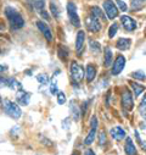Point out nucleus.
<instances>
[{
    "label": "nucleus",
    "mask_w": 146,
    "mask_h": 155,
    "mask_svg": "<svg viewBox=\"0 0 146 155\" xmlns=\"http://www.w3.org/2000/svg\"><path fill=\"white\" fill-rule=\"evenodd\" d=\"M5 16L10 22V26L12 29H20L24 26V20L21 16L20 12H17L12 8H6L5 9Z\"/></svg>",
    "instance_id": "obj_1"
},
{
    "label": "nucleus",
    "mask_w": 146,
    "mask_h": 155,
    "mask_svg": "<svg viewBox=\"0 0 146 155\" xmlns=\"http://www.w3.org/2000/svg\"><path fill=\"white\" fill-rule=\"evenodd\" d=\"M4 110H5V112L10 116V117H12V119H20L21 115H22V111L18 107V105L15 104L14 101L9 100V99H5L4 100Z\"/></svg>",
    "instance_id": "obj_2"
},
{
    "label": "nucleus",
    "mask_w": 146,
    "mask_h": 155,
    "mask_svg": "<svg viewBox=\"0 0 146 155\" xmlns=\"http://www.w3.org/2000/svg\"><path fill=\"white\" fill-rule=\"evenodd\" d=\"M67 12H68V17H69L71 23L75 27H79L81 26V20H79V16H78V12H77L76 4L68 3L67 4Z\"/></svg>",
    "instance_id": "obj_3"
},
{
    "label": "nucleus",
    "mask_w": 146,
    "mask_h": 155,
    "mask_svg": "<svg viewBox=\"0 0 146 155\" xmlns=\"http://www.w3.org/2000/svg\"><path fill=\"white\" fill-rule=\"evenodd\" d=\"M71 76H72V78L75 82H81L83 80V76H84V70L83 67L76 62V61H73L71 64Z\"/></svg>",
    "instance_id": "obj_4"
},
{
    "label": "nucleus",
    "mask_w": 146,
    "mask_h": 155,
    "mask_svg": "<svg viewBox=\"0 0 146 155\" xmlns=\"http://www.w3.org/2000/svg\"><path fill=\"white\" fill-rule=\"evenodd\" d=\"M103 10L106 12V16L110 20H113L115 17L118 16V9H117L116 4L112 2V0H105V3H103Z\"/></svg>",
    "instance_id": "obj_5"
},
{
    "label": "nucleus",
    "mask_w": 146,
    "mask_h": 155,
    "mask_svg": "<svg viewBox=\"0 0 146 155\" xmlns=\"http://www.w3.org/2000/svg\"><path fill=\"white\" fill-rule=\"evenodd\" d=\"M122 106H123V109L127 110V111H130V110L133 109V106H134V101H133L132 93H130L128 89L123 91V93H122Z\"/></svg>",
    "instance_id": "obj_6"
},
{
    "label": "nucleus",
    "mask_w": 146,
    "mask_h": 155,
    "mask_svg": "<svg viewBox=\"0 0 146 155\" xmlns=\"http://www.w3.org/2000/svg\"><path fill=\"white\" fill-rule=\"evenodd\" d=\"M85 25H87V28H88L90 32H99L100 28H101V23H100L99 18L95 17L94 15H93V16H89V17L85 20Z\"/></svg>",
    "instance_id": "obj_7"
},
{
    "label": "nucleus",
    "mask_w": 146,
    "mask_h": 155,
    "mask_svg": "<svg viewBox=\"0 0 146 155\" xmlns=\"http://www.w3.org/2000/svg\"><path fill=\"white\" fill-rule=\"evenodd\" d=\"M96 130H97V120H96L95 116H93V119H91V128H90V132H89V134L87 136V138H85V140H84L85 145H90V144L94 142L95 136H96Z\"/></svg>",
    "instance_id": "obj_8"
},
{
    "label": "nucleus",
    "mask_w": 146,
    "mask_h": 155,
    "mask_svg": "<svg viewBox=\"0 0 146 155\" xmlns=\"http://www.w3.org/2000/svg\"><path fill=\"white\" fill-rule=\"evenodd\" d=\"M125 66V58L124 56H118L112 66V74H119Z\"/></svg>",
    "instance_id": "obj_9"
},
{
    "label": "nucleus",
    "mask_w": 146,
    "mask_h": 155,
    "mask_svg": "<svg viewBox=\"0 0 146 155\" xmlns=\"http://www.w3.org/2000/svg\"><path fill=\"white\" fill-rule=\"evenodd\" d=\"M36 26H38V28L40 29V32L44 34V37L46 38V41L48 42H51L52 41V33H51L50 28L48 27V25L44 23V22H42V21H39L38 23H36Z\"/></svg>",
    "instance_id": "obj_10"
},
{
    "label": "nucleus",
    "mask_w": 146,
    "mask_h": 155,
    "mask_svg": "<svg viewBox=\"0 0 146 155\" xmlns=\"http://www.w3.org/2000/svg\"><path fill=\"white\" fill-rule=\"evenodd\" d=\"M121 20H122L123 27H124L127 31L130 32V31H134V29L136 28V22H135L132 17H129V16H122Z\"/></svg>",
    "instance_id": "obj_11"
},
{
    "label": "nucleus",
    "mask_w": 146,
    "mask_h": 155,
    "mask_svg": "<svg viewBox=\"0 0 146 155\" xmlns=\"http://www.w3.org/2000/svg\"><path fill=\"white\" fill-rule=\"evenodd\" d=\"M84 39H85V34L83 31H79L77 34V41H76V51L78 55L82 54L83 47H84Z\"/></svg>",
    "instance_id": "obj_12"
},
{
    "label": "nucleus",
    "mask_w": 146,
    "mask_h": 155,
    "mask_svg": "<svg viewBox=\"0 0 146 155\" xmlns=\"http://www.w3.org/2000/svg\"><path fill=\"white\" fill-rule=\"evenodd\" d=\"M29 93L24 92L23 89H18L17 91V94H16V98H17V101L21 104V105H28L29 103Z\"/></svg>",
    "instance_id": "obj_13"
},
{
    "label": "nucleus",
    "mask_w": 146,
    "mask_h": 155,
    "mask_svg": "<svg viewBox=\"0 0 146 155\" xmlns=\"http://www.w3.org/2000/svg\"><path fill=\"white\" fill-rule=\"evenodd\" d=\"M110 132H111V136L116 140H122L123 138H125V131L122 127H119V126H116V127L111 128V131H110Z\"/></svg>",
    "instance_id": "obj_14"
},
{
    "label": "nucleus",
    "mask_w": 146,
    "mask_h": 155,
    "mask_svg": "<svg viewBox=\"0 0 146 155\" xmlns=\"http://www.w3.org/2000/svg\"><path fill=\"white\" fill-rule=\"evenodd\" d=\"M132 44V41L129 39V38H121V39H118L116 47L119 49V50H128L129 47Z\"/></svg>",
    "instance_id": "obj_15"
},
{
    "label": "nucleus",
    "mask_w": 146,
    "mask_h": 155,
    "mask_svg": "<svg viewBox=\"0 0 146 155\" xmlns=\"http://www.w3.org/2000/svg\"><path fill=\"white\" fill-rule=\"evenodd\" d=\"M124 149H125V153L128 155H136V153H138L136 151V148H135V145H134V143L132 140V138H127Z\"/></svg>",
    "instance_id": "obj_16"
},
{
    "label": "nucleus",
    "mask_w": 146,
    "mask_h": 155,
    "mask_svg": "<svg viewBox=\"0 0 146 155\" xmlns=\"http://www.w3.org/2000/svg\"><path fill=\"white\" fill-rule=\"evenodd\" d=\"M30 2L36 12L42 14L43 11H45V0H30Z\"/></svg>",
    "instance_id": "obj_17"
},
{
    "label": "nucleus",
    "mask_w": 146,
    "mask_h": 155,
    "mask_svg": "<svg viewBox=\"0 0 146 155\" xmlns=\"http://www.w3.org/2000/svg\"><path fill=\"white\" fill-rule=\"evenodd\" d=\"M95 74H96V68L95 66H93L91 64L87 66V81L91 82L95 78Z\"/></svg>",
    "instance_id": "obj_18"
},
{
    "label": "nucleus",
    "mask_w": 146,
    "mask_h": 155,
    "mask_svg": "<svg viewBox=\"0 0 146 155\" xmlns=\"http://www.w3.org/2000/svg\"><path fill=\"white\" fill-rule=\"evenodd\" d=\"M112 56H113L112 50L110 49V48H106L105 49V66L106 67L111 66V64H112Z\"/></svg>",
    "instance_id": "obj_19"
},
{
    "label": "nucleus",
    "mask_w": 146,
    "mask_h": 155,
    "mask_svg": "<svg viewBox=\"0 0 146 155\" xmlns=\"http://www.w3.org/2000/svg\"><path fill=\"white\" fill-rule=\"evenodd\" d=\"M130 86H132V88H133V91H134L135 97H139V95L145 91V87H144V86H141V84H139V83L130 82Z\"/></svg>",
    "instance_id": "obj_20"
},
{
    "label": "nucleus",
    "mask_w": 146,
    "mask_h": 155,
    "mask_svg": "<svg viewBox=\"0 0 146 155\" xmlns=\"http://www.w3.org/2000/svg\"><path fill=\"white\" fill-rule=\"evenodd\" d=\"M91 10H93V15H94L95 17H97L99 20L106 21V16H105V14L102 12V10H101L100 8H97V6H94Z\"/></svg>",
    "instance_id": "obj_21"
},
{
    "label": "nucleus",
    "mask_w": 146,
    "mask_h": 155,
    "mask_svg": "<svg viewBox=\"0 0 146 155\" xmlns=\"http://www.w3.org/2000/svg\"><path fill=\"white\" fill-rule=\"evenodd\" d=\"M146 0H130V5L133 10H139L144 4H145Z\"/></svg>",
    "instance_id": "obj_22"
},
{
    "label": "nucleus",
    "mask_w": 146,
    "mask_h": 155,
    "mask_svg": "<svg viewBox=\"0 0 146 155\" xmlns=\"http://www.w3.org/2000/svg\"><path fill=\"white\" fill-rule=\"evenodd\" d=\"M71 112H72V115H73V117H75V120L76 121H78L79 120V117H81V114H79V110H78V107L76 106V104H71Z\"/></svg>",
    "instance_id": "obj_23"
},
{
    "label": "nucleus",
    "mask_w": 146,
    "mask_h": 155,
    "mask_svg": "<svg viewBox=\"0 0 146 155\" xmlns=\"http://www.w3.org/2000/svg\"><path fill=\"white\" fill-rule=\"evenodd\" d=\"M89 45H90V48H91V51L93 53H95V54H97V53H100L101 51V45L97 43V42H95V41H90L89 42Z\"/></svg>",
    "instance_id": "obj_24"
},
{
    "label": "nucleus",
    "mask_w": 146,
    "mask_h": 155,
    "mask_svg": "<svg viewBox=\"0 0 146 155\" xmlns=\"http://www.w3.org/2000/svg\"><path fill=\"white\" fill-rule=\"evenodd\" d=\"M132 77H133V78H135V80H139V81H144L146 78V76H145V73L142 71H135V72H133L132 73Z\"/></svg>",
    "instance_id": "obj_25"
},
{
    "label": "nucleus",
    "mask_w": 146,
    "mask_h": 155,
    "mask_svg": "<svg viewBox=\"0 0 146 155\" xmlns=\"http://www.w3.org/2000/svg\"><path fill=\"white\" fill-rule=\"evenodd\" d=\"M117 31H118V25L117 23H112L111 27H110V29H108V37L110 38H113L116 35Z\"/></svg>",
    "instance_id": "obj_26"
},
{
    "label": "nucleus",
    "mask_w": 146,
    "mask_h": 155,
    "mask_svg": "<svg viewBox=\"0 0 146 155\" xmlns=\"http://www.w3.org/2000/svg\"><path fill=\"white\" fill-rule=\"evenodd\" d=\"M59 56H60L61 60H67V58H68V51H67V49L60 47V49H59Z\"/></svg>",
    "instance_id": "obj_27"
},
{
    "label": "nucleus",
    "mask_w": 146,
    "mask_h": 155,
    "mask_svg": "<svg viewBox=\"0 0 146 155\" xmlns=\"http://www.w3.org/2000/svg\"><path fill=\"white\" fill-rule=\"evenodd\" d=\"M50 9H51V12H52V15H54L55 17H59V15H60V11H59V9H57V5H56V3H55V2H51V3H50Z\"/></svg>",
    "instance_id": "obj_28"
},
{
    "label": "nucleus",
    "mask_w": 146,
    "mask_h": 155,
    "mask_svg": "<svg viewBox=\"0 0 146 155\" xmlns=\"http://www.w3.org/2000/svg\"><path fill=\"white\" fill-rule=\"evenodd\" d=\"M57 103L60 105H62V104L66 103V95H65V93H62V92H59L57 93Z\"/></svg>",
    "instance_id": "obj_29"
},
{
    "label": "nucleus",
    "mask_w": 146,
    "mask_h": 155,
    "mask_svg": "<svg viewBox=\"0 0 146 155\" xmlns=\"http://www.w3.org/2000/svg\"><path fill=\"white\" fill-rule=\"evenodd\" d=\"M36 80H38V82L44 83V84H45V83H48V81H49V80H48V76H46V74H43V73L36 77Z\"/></svg>",
    "instance_id": "obj_30"
},
{
    "label": "nucleus",
    "mask_w": 146,
    "mask_h": 155,
    "mask_svg": "<svg viewBox=\"0 0 146 155\" xmlns=\"http://www.w3.org/2000/svg\"><path fill=\"white\" fill-rule=\"evenodd\" d=\"M117 4H118V8L122 10V11H127V5L123 0H117Z\"/></svg>",
    "instance_id": "obj_31"
},
{
    "label": "nucleus",
    "mask_w": 146,
    "mask_h": 155,
    "mask_svg": "<svg viewBox=\"0 0 146 155\" xmlns=\"http://www.w3.org/2000/svg\"><path fill=\"white\" fill-rule=\"evenodd\" d=\"M50 92H51V94H56V93L59 92V89H57V84H56V83H52V84H51V87H50Z\"/></svg>",
    "instance_id": "obj_32"
},
{
    "label": "nucleus",
    "mask_w": 146,
    "mask_h": 155,
    "mask_svg": "<svg viewBox=\"0 0 146 155\" xmlns=\"http://www.w3.org/2000/svg\"><path fill=\"white\" fill-rule=\"evenodd\" d=\"M8 82H9V78H3V77H0V87L8 86Z\"/></svg>",
    "instance_id": "obj_33"
},
{
    "label": "nucleus",
    "mask_w": 146,
    "mask_h": 155,
    "mask_svg": "<svg viewBox=\"0 0 146 155\" xmlns=\"http://www.w3.org/2000/svg\"><path fill=\"white\" fill-rule=\"evenodd\" d=\"M99 142H100V144H105V143H106V136H105L103 132L100 133V140H99Z\"/></svg>",
    "instance_id": "obj_34"
},
{
    "label": "nucleus",
    "mask_w": 146,
    "mask_h": 155,
    "mask_svg": "<svg viewBox=\"0 0 146 155\" xmlns=\"http://www.w3.org/2000/svg\"><path fill=\"white\" fill-rule=\"evenodd\" d=\"M140 112H141V115H142V117L146 120V107L142 106V105H140Z\"/></svg>",
    "instance_id": "obj_35"
},
{
    "label": "nucleus",
    "mask_w": 146,
    "mask_h": 155,
    "mask_svg": "<svg viewBox=\"0 0 146 155\" xmlns=\"http://www.w3.org/2000/svg\"><path fill=\"white\" fill-rule=\"evenodd\" d=\"M84 155H95V154H94V151H93L91 149H88V150L85 151V154H84Z\"/></svg>",
    "instance_id": "obj_36"
},
{
    "label": "nucleus",
    "mask_w": 146,
    "mask_h": 155,
    "mask_svg": "<svg viewBox=\"0 0 146 155\" xmlns=\"http://www.w3.org/2000/svg\"><path fill=\"white\" fill-rule=\"evenodd\" d=\"M141 105H142V106H146V94L144 95V98H142V100H141Z\"/></svg>",
    "instance_id": "obj_37"
},
{
    "label": "nucleus",
    "mask_w": 146,
    "mask_h": 155,
    "mask_svg": "<svg viewBox=\"0 0 146 155\" xmlns=\"http://www.w3.org/2000/svg\"><path fill=\"white\" fill-rule=\"evenodd\" d=\"M6 71V66H3V65H0V73H3Z\"/></svg>",
    "instance_id": "obj_38"
},
{
    "label": "nucleus",
    "mask_w": 146,
    "mask_h": 155,
    "mask_svg": "<svg viewBox=\"0 0 146 155\" xmlns=\"http://www.w3.org/2000/svg\"><path fill=\"white\" fill-rule=\"evenodd\" d=\"M141 143V145H142V148H144V150L146 151V142H140Z\"/></svg>",
    "instance_id": "obj_39"
},
{
    "label": "nucleus",
    "mask_w": 146,
    "mask_h": 155,
    "mask_svg": "<svg viewBox=\"0 0 146 155\" xmlns=\"http://www.w3.org/2000/svg\"><path fill=\"white\" fill-rule=\"evenodd\" d=\"M0 100H2V99H0Z\"/></svg>",
    "instance_id": "obj_40"
}]
</instances>
